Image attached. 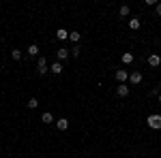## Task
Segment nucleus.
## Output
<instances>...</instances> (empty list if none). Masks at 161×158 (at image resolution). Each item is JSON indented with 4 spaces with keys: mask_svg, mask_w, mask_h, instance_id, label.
Listing matches in <instances>:
<instances>
[{
    "mask_svg": "<svg viewBox=\"0 0 161 158\" xmlns=\"http://www.w3.org/2000/svg\"><path fill=\"white\" fill-rule=\"evenodd\" d=\"M146 122H148V126H150V128H155V130H159V128H161V116H159V113L148 116V120H146Z\"/></svg>",
    "mask_w": 161,
    "mask_h": 158,
    "instance_id": "obj_1",
    "label": "nucleus"
},
{
    "mask_svg": "<svg viewBox=\"0 0 161 158\" xmlns=\"http://www.w3.org/2000/svg\"><path fill=\"white\" fill-rule=\"evenodd\" d=\"M37 71H39V75H45L47 71H49V66H47V60L41 56L39 58V64H37Z\"/></svg>",
    "mask_w": 161,
    "mask_h": 158,
    "instance_id": "obj_2",
    "label": "nucleus"
},
{
    "mask_svg": "<svg viewBox=\"0 0 161 158\" xmlns=\"http://www.w3.org/2000/svg\"><path fill=\"white\" fill-rule=\"evenodd\" d=\"M122 64H133V60H135V56H133V53H131V51H125V53H122Z\"/></svg>",
    "mask_w": 161,
    "mask_h": 158,
    "instance_id": "obj_3",
    "label": "nucleus"
},
{
    "mask_svg": "<svg viewBox=\"0 0 161 158\" xmlns=\"http://www.w3.org/2000/svg\"><path fill=\"white\" fill-rule=\"evenodd\" d=\"M49 71H52V73H54V75H60V73H62V71H65V66H62V64H60V62H54V64H52V66H49Z\"/></svg>",
    "mask_w": 161,
    "mask_h": 158,
    "instance_id": "obj_4",
    "label": "nucleus"
},
{
    "mask_svg": "<svg viewBox=\"0 0 161 158\" xmlns=\"http://www.w3.org/2000/svg\"><path fill=\"white\" fill-rule=\"evenodd\" d=\"M56 126H58V130H67L69 128V120H65V118L56 120Z\"/></svg>",
    "mask_w": 161,
    "mask_h": 158,
    "instance_id": "obj_5",
    "label": "nucleus"
},
{
    "mask_svg": "<svg viewBox=\"0 0 161 158\" xmlns=\"http://www.w3.org/2000/svg\"><path fill=\"white\" fill-rule=\"evenodd\" d=\"M148 64H150V66H159V64H161V58L157 56V53L148 56Z\"/></svg>",
    "mask_w": 161,
    "mask_h": 158,
    "instance_id": "obj_6",
    "label": "nucleus"
},
{
    "mask_svg": "<svg viewBox=\"0 0 161 158\" xmlns=\"http://www.w3.org/2000/svg\"><path fill=\"white\" fill-rule=\"evenodd\" d=\"M116 94H118V96H127V94H129V85H127V83L118 85V88H116Z\"/></svg>",
    "mask_w": 161,
    "mask_h": 158,
    "instance_id": "obj_7",
    "label": "nucleus"
},
{
    "mask_svg": "<svg viewBox=\"0 0 161 158\" xmlns=\"http://www.w3.org/2000/svg\"><path fill=\"white\" fill-rule=\"evenodd\" d=\"M116 79H118L121 83H125V81L129 79V75H127V71H125V69H121V71H116Z\"/></svg>",
    "mask_w": 161,
    "mask_h": 158,
    "instance_id": "obj_8",
    "label": "nucleus"
},
{
    "mask_svg": "<svg viewBox=\"0 0 161 158\" xmlns=\"http://www.w3.org/2000/svg\"><path fill=\"white\" fill-rule=\"evenodd\" d=\"M129 81H131V83H142V73H138V71L131 73V75H129Z\"/></svg>",
    "mask_w": 161,
    "mask_h": 158,
    "instance_id": "obj_9",
    "label": "nucleus"
},
{
    "mask_svg": "<svg viewBox=\"0 0 161 158\" xmlns=\"http://www.w3.org/2000/svg\"><path fill=\"white\" fill-rule=\"evenodd\" d=\"M28 56H32V58L39 56V45H37V43H32V45L28 47Z\"/></svg>",
    "mask_w": 161,
    "mask_h": 158,
    "instance_id": "obj_10",
    "label": "nucleus"
},
{
    "mask_svg": "<svg viewBox=\"0 0 161 158\" xmlns=\"http://www.w3.org/2000/svg\"><path fill=\"white\" fill-rule=\"evenodd\" d=\"M56 53H58V60H67V58H69V53H71V51H69V49H65V47H60V49H58V51H56Z\"/></svg>",
    "mask_w": 161,
    "mask_h": 158,
    "instance_id": "obj_11",
    "label": "nucleus"
},
{
    "mask_svg": "<svg viewBox=\"0 0 161 158\" xmlns=\"http://www.w3.org/2000/svg\"><path fill=\"white\" fill-rule=\"evenodd\" d=\"M41 122H43V124H52V122H54V116H52L49 111H45V113L41 116Z\"/></svg>",
    "mask_w": 161,
    "mask_h": 158,
    "instance_id": "obj_12",
    "label": "nucleus"
},
{
    "mask_svg": "<svg viewBox=\"0 0 161 158\" xmlns=\"http://www.w3.org/2000/svg\"><path fill=\"white\" fill-rule=\"evenodd\" d=\"M129 28H131V30H138V28H140V19H138V17H131V19H129Z\"/></svg>",
    "mask_w": 161,
    "mask_h": 158,
    "instance_id": "obj_13",
    "label": "nucleus"
},
{
    "mask_svg": "<svg viewBox=\"0 0 161 158\" xmlns=\"http://www.w3.org/2000/svg\"><path fill=\"white\" fill-rule=\"evenodd\" d=\"M56 37H58V39H60V41H65V39H69V32H67L65 28H58V32H56Z\"/></svg>",
    "mask_w": 161,
    "mask_h": 158,
    "instance_id": "obj_14",
    "label": "nucleus"
},
{
    "mask_svg": "<svg viewBox=\"0 0 161 158\" xmlns=\"http://www.w3.org/2000/svg\"><path fill=\"white\" fill-rule=\"evenodd\" d=\"M80 37H82V34H80V32H78V30H73V32H69V39L73 41L75 45H78V41H80Z\"/></svg>",
    "mask_w": 161,
    "mask_h": 158,
    "instance_id": "obj_15",
    "label": "nucleus"
},
{
    "mask_svg": "<svg viewBox=\"0 0 161 158\" xmlns=\"http://www.w3.org/2000/svg\"><path fill=\"white\" fill-rule=\"evenodd\" d=\"M26 105H28V109H37V107H39V101H37V98H30Z\"/></svg>",
    "mask_w": 161,
    "mask_h": 158,
    "instance_id": "obj_16",
    "label": "nucleus"
},
{
    "mask_svg": "<svg viewBox=\"0 0 161 158\" xmlns=\"http://www.w3.org/2000/svg\"><path fill=\"white\" fill-rule=\"evenodd\" d=\"M129 11H131V9H129V6H127V4H122L121 9H118V13H121L122 17H127V15H129Z\"/></svg>",
    "mask_w": 161,
    "mask_h": 158,
    "instance_id": "obj_17",
    "label": "nucleus"
},
{
    "mask_svg": "<svg viewBox=\"0 0 161 158\" xmlns=\"http://www.w3.org/2000/svg\"><path fill=\"white\" fill-rule=\"evenodd\" d=\"M11 56H13V60H19L22 58V51L19 49H11Z\"/></svg>",
    "mask_w": 161,
    "mask_h": 158,
    "instance_id": "obj_18",
    "label": "nucleus"
},
{
    "mask_svg": "<svg viewBox=\"0 0 161 158\" xmlns=\"http://www.w3.org/2000/svg\"><path fill=\"white\" fill-rule=\"evenodd\" d=\"M71 56H75V58H78V56H80V47H78V45H75V47H73V49H71Z\"/></svg>",
    "mask_w": 161,
    "mask_h": 158,
    "instance_id": "obj_19",
    "label": "nucleus"
},
{
    "mask_svg": "<svg viewBox=\"0 0 161 158\" xmlns=\"http://www.w3.org/2000/svg\"><path fill=\"white\" fill-rule=\"evenodd\" d=\"M155 9H157V13H159V15H161V2H159V4H157V6H155Z\"/></svg>",
    "mask_w": 161,
    "mask_h": 158,
    "instance_id": "obj_20",
    "label": "nucleus"
},
{
    "mask_svg": "<svg viewBox=\"0 0 161 158\" xmlns=\"http://www.w3.org/2000/svg\"><path fill=\"white\" fill-rule=\"evenodd\" d=\"M159 103H161V94H159Z\"/></svg>",
    "mask_w": 161,
    "mask_h": 158,
    "instance_id": "obj_21",
    "label": "nucleus"
}]
</instances>
